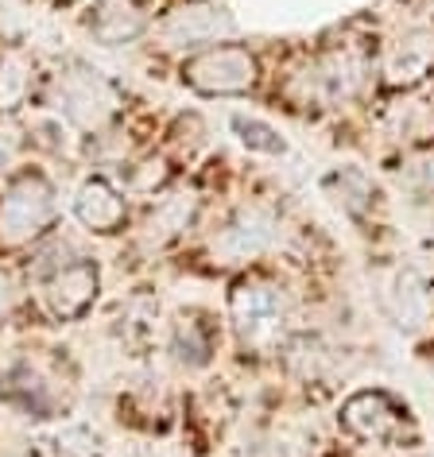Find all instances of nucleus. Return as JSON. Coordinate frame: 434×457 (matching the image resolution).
Wrapping results in <instances>:
<instances>
[{
  "label": "nucleus",
  "mask_w": 434,
  "mask_h": 457,
  "mask_svg": "<svg viewBox=\"0 0 434 457\" xmlns=\"http://www.w3.org/2000/svg\"><path fill=\"white\" fill-rule=\"evenodd\" d=\"M121 86L113 82L105 71L89 66L82 59L63 62L51 74V105L59 109V117H66L78 129H86L89 136L101 132L105 124L121 112Z\"/></svg>",
  "instance_id": "nucleus-1"
},
{
  "label": "nucleus",
  "mask_w": 434,
  "mask_h": 457,
  "mask_svg": "<svg viewBox=\"0 0 434 457\" xmlns=\"http://www.w3.org/2000/svg\"><path fill=\"white\" fill-rule=\"evenodd\" d=\"M54 187L43 170H20L0 190V253H16L54 225Z\"/></svg>",
  "instance_id": "nucleus-2"
},
{
  "label": "nucleus",
  "mask_w": 434,
  "mask_h": 457,
  "mask_svg": "<svg viewBox=\"0 0 434 457\" xmlns=\"http://www.w3.org/2000/svg\"><path fill=\"white\" fill-rule=\"evenodd\" d=\"M230 318L245 349H276L288 326V295L271 279H237L230 291Z\"/></svg>",
  "instance_id": "nucleus-3"
},
{
  "label": "nucleus",
  "mask_w": 434,
  "mask_h": 457,
  "mask_svg": "<svg viewBox=\"0 0 434 457\" xmlns=\"http://www.w3.org/2000/svg\"><path fill=\"white\" fill-rule=\"evenodd\" d=\"M260 78L256 54L241 43H213V47L194 51L179 66V82L205 97H233L248 94Z\"/></svg>",
  "instance_id": "nucleus-4"
},
{
  "label": "nucleus",
  "mask_w": 434,
  "mask_h": 457,
  "mask_svg": "<svg viewBox=\"0 0 434 457\" xmlns=\"http://www.w3.org/2000/svg\"><path fill=\"white\" fill-rule=\"evenodd\" d=\"M276 241H280L276 210H268V205H260V202H248L241 210H233V217L221 225L210 253L217 264H248V260H260L264 253H271Z\"/></svg>",
  "instance_id": "nucleus-5"
},
{
  "label": "nucleus",
  "mask_w": 434,
  "mask_h": 457,
  "mask_svg": "<svg viewBox=\"0 0 434 457\" xmlns=\"http://www.w3.org/2000/svg\"><path fill=\"white\" fill-rule=\"evenodd\" d=\"M341 427L346 434L361 442H399V434L407 430V407H399V399H392L380 387H364V392H353L346 403H341Z\"/></svg>",
  "instance_id": "nucleus-6"
},
{
  "label": "nucleus",
  "mask_w": 434,
  "mask_h": 457,
  "mask_svg": "<svg viewBox=\"0 0 434 457\" xmlns=\"http://www.w3.org/2000/svg\"><path fill=\"white\" fill-rule=\"evenodd\" d=\"M97 291H101V268L89 256H78L43 279V303L59 322H82L94 311Z\"/></svg>",
  "instance_id": "nucleus-7"
},
{
  "label": "nucleus",
  "mask_w": 434,
  "mask_h": 457,
  "mask_svg": "<svg viewBox=\"0 0 434 457\" xmlns=\"http://www.w3.org/2000/svg\"><path fill=\"white\" fill-rule=\"evenodd\" d=\"M233 31V16L225 8L210 4V0H187L175 12L163 16L159 24V39L163 47H205Z\"/></svg>",
  "instance_id": "nucleus-8"
},
{
  "label": "nucleus",
  "mask_w": 434,
  "mask_h": 457,
  "mask_svg": "<svg viewBox=\"0 0 434 457\" xmlns=\"http://www.w3.org/2000/svg\"><path fill=\"white\" fill-rule=\"evenodd\" d=\"M74 217L89 233L113 237L129 225V194L105 175H89L74 194Z\"/></svg>",
  "instance_id": "nucleus-9"
},
{
  "label": "nucleus",
  "mask_w": 434,
  "mask_h": 457,
  "mask_svg": "<svg viewBox=\"0 0 434 457\" xmlns=\"http://www.w3.org/2000/svg\"><path fill=\"white\" fill-rule=\"evenodd\" d=\"M384 311L404 334H422L434 322V291L415 268H399L384 287Z\"/></svg>",
  "instance_id": "nucleus-10"
},
{
  "label": "nucleus",
  "mask_w": 434,
  "mask_h": 457,
  "mask_svg": "<svg viewBox=\"0 0 434 457\" xmlns=\"http://www.w3.org/2000/svg\"><path fill=\"white\" fill-rule=\"evenodd\" d=\"M0 395H4L8 407H16L20 415H28V419H51L54 411H59V387L31 361H16L13 369L4 372Z\"/></svg>",
  "instance_id": "nucleus-11"
},
{
  "label": "nucleus",
  "mask_w": 434,
  "mask_h": 457,
  "mask_svg": "<svg viewBox=\"0 0 434 457\" xmlns=\"http://www.w3.org/2000/svg\"><path fill=\"white\" fill-rule=\"evenodd\" d=\"M314 78L318 89H322V101H353L369 82V59L353 47V43H338L318 54L314 62Z\"/></svg>",
  "instance_id": "nucleus-12"
},
{
  "label": "nucleus",
  "mask_w": 434,
  "mask_h": 457,
  "mask_svg": "<svg viewBox=\"0 0 434 457\" xmlns=\"http://www.w3.org/2000/svg\"><path fill=\"white\" fill-rule=\"evenodd\" d=\"M194 213H198V194L194 190L163 194V198L152 205V213H147V221L140 228V241L147 248H163L171 241H179V237L194 225Z\"/></svg>",
  "instance_id": "nucleus-13"
},
{
  "label": "nucleus",
  "mask_w": 434,
  "mask_h": 457,
  "mask_svg": "<svg viewBox=\"0 0 434 457\" xmlns=\"http://www.w3.org/2000/svg\"><path fill=\"white\" fill-rule=\"evenodd\" d=\"M171 353L182 369H205L217 353V326L205 311H182L171 322Z\"/></svg>",
  "instance_id": "nucleus-14"
},
{
  "label": "nucleus",
  "mask_w": 434,
  "mask_h": 457,
  "mask_svg": "<svg viewBox=\"0 0 434 457\" xmlns=\"http://www.w3.org/2000/svg\"><path fill=\"white\" fill-rule=\"evenodd\" d=\"M86 28L101 47H124V43L140 39L147 31V12L136 0H101L89 12Z\"/></svg>",
  "instance_id": "nucleus-15"
},
{
  "label": "nucleus",
  "mask_w": 434,
  "mask_h": 457,
  "mask_svg": "<svg viewBox=\"0 0 434 457\" xmlns=\"http://www.w3.org/2000/svg\"><path fill=\"white\" fill-rule=\"evenodd\" d=\"M434 71V31H411L392 47L384 74L396 89H411Z\"/></svg>",
  "instance_id": "nucleus-16"
},
{
  "label": "nucleus",
  "mask_w": 434,
  "mask_h": 457,
  "mask_svg": "<svg viewBox=\"0 0 434 457\" xmlns=\"http://www.w3.org/2000/svg\"><path fill=\"white\" fill-rule=\"evenodd\" d=\"M31 82H36V66L20 47L0 51V109L13 112L16 105H24L31 94Z\"/></svg>",
  "instance_id": "nucleus-17"
},
{
  "label": "nucleus",
  "mask_w": 434,
  "mask_h": 457,
  "mask_svg": "<svg viewBox=\"0 0 434 457\" xmlns=\"http://www.w3.org/2000/svg\"><path fill=\"white\" fill-rule=\"evenodd\" d=\"M318 434L306 419H280L264 438V457H314Z\"/></svg>",
  "instance_id": "nucleus-18"
},
{
  "label": "nucleus",
  "mask_w": 434,
  "mask_h": 457,
  "mask_svg": "<svg viewBox=\"0 0 434 457\" xmlns=\"http://www.w3.org/2000/svg\"><path fill=\"white\" fill-rule=\"evenodd\" d=\"M121 190L129 198H155L163 194V187L171 182V167L163 155H147V159H132V163H121Z\"/></svg>",
  "instance_id": "nucleus-19"
},
{
  "label": "nucleus",
  "mask_w": 434,
  "mask_h": 457,
  "mask_svg": "<svg viewBox=\"0 0 434 457\" xmlns=\"http://www.w3.org/2000/svg\"><path fill=\"white\" fill-rule=\"evenodd\" d=\"M330 190L338 194V202L346 205V210L353 217H361L364 210H372V198H376V190H372V182L364 170L357 167H346V170H334L330 175Z\"/></svg>",
  "instance_id": "nucleus-20"
},
{
  "label": "nucleus",
  "mask_w": 434,
  "mask_h": 457,
  "mask_svg": "<svg viewBox=\"0 0 434 457\" xmlns=\"http://www.w3.org/2000/svg\"><path fill=\"white\" fill-rule=\"evenodd\" d=\"M233 132L237 140H241L248 152H260V155H288V140L271 129L268 120L260 117H245V112H237L233 117Z\"/></svg>",
  "instance_id": "nucleus-21"
},
{
  "label": "nucleus",
  "mask_w": 434,
  "mask_h": 457,
  "mask_svg": "<svg viewBox=\"0 0 434 457\" xmlns=\"http://www.w3.org/2000/svg\"><path fill=\"white\" fill-rule=\"evenodd\" d=\"M51 457H101V438L82 422H71V427L54 430L47 438Z\"/></svg>",
  "instance_id": "nucleus-22"
},
{
  "label": "nucleus",
  "mask_w": 434,
  "mask_h": 457,
  "mask_svg": "<svg viewBox=\"0 0 434 457\" xmlns=\"http://www.w3.org/2000/svg\"><path fill=\"white\" fill-rule=\"evenodd\" d=\"M399 179H404L411 190H419V194H434V147L411 152L404 163H399Z\"/></svg>",
  "instance_id": "nucleus-23"
},
{
  "label": "nucleus",
  "mask_w": 434,
  "mask_h": 457,
  "mask_svg": "<svg viewBox=\"0 0 434 457\" xmlns=\"http://www.w3.org/2000/svg\"><path fill=\"white\" fill-rule=\"evenodd\" d=\"M20 152H24V136H20V129L13 120H0V175L13 170Z\"/></svg>",
  "instance_id": "nucleus-24"
},
{
  "label": "nucleus",
  "mask_w": 434,
  "mask_h": 457,
  "mask_svg": "<svg viewBox=\"0 0 434 457\" xmlns=\"http://www.w3.org/2000/svg\"><path fill=\"white\" fill-rule=\"evenodd\" d=\"M8 311H13V279L0 271V318H4Z\"/></svg>",
  "instance_id": "nucleus-25"
}]
</instances>
